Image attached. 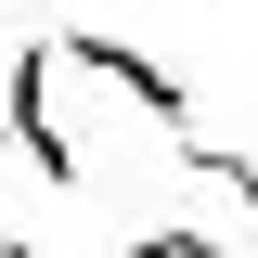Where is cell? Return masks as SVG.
<instances>
[{"mask_svg": "<svg viewBox=\"0 0 258 258\" xmlns=\"http://www.w3.org/2000/svg\"><path fill=\"white\" fill-rule=\"evenodd\" d=\"M52 78H64V39H26V52H13V78H0V142L39 168V194H78L91 168H78V142L52 129Z\"/></svg>", "mask_w": 258, "mask_h": 258, "instance_id": "cell-1", "label": "cell"}, {"mask_svg": "<svg viewBox=\"0 0 258 258\" xmlns=\"http://www.w3.org/2000/svg\"><path fill=\"white\" fill-rule=\"evenodd\" d=\"M64 64H91V78H116V91L142 103V116H155L168 142H194V103H181V78H168L155 52H129V39H103V26H78V39H64Z\"/></svg>", "mask_w": 258, "mask_h": 258, "instance_id": "cell-2", "label": "cell"}, {"mask_svg": "<svg viewBox=\"0 0 258 258\" xmlns=\"http://www.w3.org/2000/svg\"><path fill=\"white\" fill-rule=\"evenodd\" d=\"M232 194H245V207H258V168H245V181H232Z\"/></svg>", "mask_w": 258, "mask_h": 258, "instance_id": "cell-3", "label": "cell"}]
</instances>
